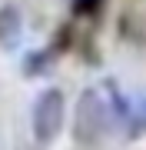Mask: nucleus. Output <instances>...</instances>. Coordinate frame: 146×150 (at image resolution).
Here are the masks:
<instances>
[{"mask_svg":"<svg viewBox=\"0 0 146 150\" xmlns=\"http://www.w3.org/2000/svg\"><path fill=\"white\" fill-rule=\"evenodd\" d=\"M106 127H110V103L103 100L100 90L87 87L73 110V140L80 147H96L106 134Z\"/></svg>","mask_w":146,"mask_h":150,"instance_id":"nucleus-1","label":"nucleus"},{"mask_svg":"<svg viewBox=\"0 0 146 150\" xmlns=\"http://www.w3.org/2000/svg\"><path fill=\"white\" fill-rule=\"evenodd\" d=\"M63 117H66L63 90H57V87H47V90L37 97V103H33V117H30L37 144H53L57 134L63 130Z\"/></svg>","mask_w":146,"mask_h":150,"instance_id":"nucleus-2","label":"nucleus"},{"mask_svg":"<svg viewBox=\"0 0 146 150\" xmlns=\"http://www.w3.org/2000/svg\"><path fill=\"white\" fill-rule=\"evenodd\" d=\"M23 37V13L17 4H3L0 7V47L13 50Z\"/></svg>","mask_w":146,"mask_h":150,"instance_id":"nucleus-3","label":"nucleus"},{"mask_svg":"<svg viewBox=\"0 0 146 150\" xmlns=\"http://www.w3.org/2000/svg\"><path fill=\"white\" fill-rule=\"evenodd\" d=\"M126 127H130V137H143V134H146V97L136 103V107H130Z\"/></svg>","mask_w":146,"mask_h":150,"instance_id":"nucleus-4","label":"nucleus"},{"mask_svg":"<svg viewBox=\"0 0 146 150\" xmlns=\"http://www.w3.org/2000/svg\"><path fill=\"white\" fill-rule=\"evenodd\" d=\"M103 7V0H73V13L76 17H90Z\"/></svg>","mask_w":146,"mask_h":150,"instance_id":"nucleus-5","label":"nucleus"}]
</instances>
